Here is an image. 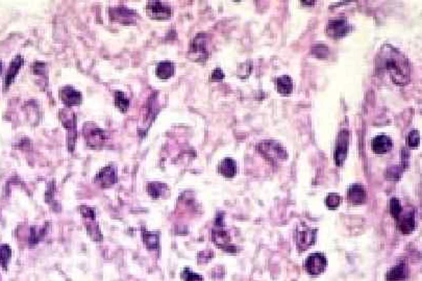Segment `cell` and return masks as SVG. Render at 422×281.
<instances>
[{
    "label": "cell",
    "mask_w": 422,
    "mask_h": 281,
    "mask_svg": "<svg viewBox=\"0 0 422 281\" xmlns=\"http://www.w3.org/2000/svg\"><path fill=\"white\" fill-rule=\"evenodd\" d=\"M376 72L382 76H388L390 81L403 87L411 81V63L399 50L391 45H383L375 59Z\"/></svg>",
    "instance_id": "obj_1"
},
{
    "label": "cell",
    "mask_w": 422,
    "mask_h": 281,
    "mask_svg": "<svg viewBox=\"0 0 422 281\" xmlns=\"http://www.w3.org/2000/svg\"><path fill=\"white\" fill-rule=\"evenodd\" d=\"M211 51V41L209 35L207 33H199L191 42L189 56L194 62L204 63L210 58Z\"/></svg>",
    "instance_id": "obj_2"
},
{
    "label": "cell",
    "mask_w": 422,
    "mask_h": 281,
    "mask_svg": "<svg viewBox=\"0 0 422 281\" xmlns=\"http://www.w3.org/2000/svg\"><path fill=\"white\" fill-rule=\"evenodd\" d=\"M83 135L87 145L91 148H101L106 141V135L104 130L92 122H87L84 125Z\"/></svg>",
    "instance_id": "obj_3"
},
{
    "label": "cell",
    "mask_w": 422,
    "mask_h": 281,
    "mask_svg": "<svg viewBox=\"0 0 422 281\" xmlns=\"http://www.w3.org/2000/svg\"><path fill=\"white\" fill-rule=\"evenodd\" d=\"M256 148H258L259 151L266 158H268L272 163L287 159V156H288L285 148L280 143L272 141V140L260 143L258 146H256Z\"/></svg>",
    "instance_id": "obj_4"
},
{
    "label": "cell",
    "mask_w": 422,
    "mask_h": 281,
    "mask_svg": "<svg viewBox=\"0 0 422 281\" xmlns=\"http://www.w3.org/2000/svg\"><path fill=\"white\" fill-rule=\"evenodd\" d=\"M59 116L63 126L68 130V147L70 151H72L76 142V116L68 108L61 109Z\"/></svg>",
    "instance_id": "obj_5"
},
{
    "label": "cell",
    "mask_w": 422,
    "mask_h": 281,
    "mask_svg": "<svg viewBox=\"0 0 422 281\" xmlns=\"http://www.w3.org/2000/svg\"><path fill=\"white\" fill-rule=\"evenodd\" d=\"M325 31L326 34L329 37H332V39L340 40L352 31V25L346 18H335L328 21Z\"/></svg>",
    "instance_id": "obj_6"
},
{
    "label": "cell",
    "mask_w": 422,
    "mask_h": 281,
    "mask_svg": "<svg viewBox=\"0 0 422 281\" xmlns=\"http://www.w3.org/2000/svg\"><path fill=\"white\" fill-rule=\"evenodd\" d=\"M316 234H317V229L308 227L304 224L299 225L295 233L296 245H297L298 250L300 252H303L309 247L313 245L316 239Z\"/></svg>",
    "instance_id": "obj_7"
},
{
    "label": "cell",
    "mask_w": 422,
    "mask_h": 281,
    "mask_svg": "<svg viewBox=\"0 0 422 281\" xmlns=\"http://www.w3.org/2000/svg\"><path fill=\"white\" fill-rule=\"evenodd\" d=\"M109 17L114 22H119L121 24H135L138 15L131 9L119 7L109 9Z\"/></svg>",
    "instance_id": "obj_8"
},
{
    "label": "cell",
    "mask_w": 422,
    "mask_h": 281,
    "mask_svg": "<svg viewBox=\"0 0 422 281\" xmlns=\"http://www.w3.org/2000/svg\"><path fill=\"white\" fill-rule=\"evenodd\" d=\"M350 131L347 129H343L339 133L338 140H337V146H336V152H335V159L338 167L343 166L347 152H348V147H350Z\"/></svg>",
    "instance_id": "obj_9"
},
{
    "label": "cell",
    "mask_w": 422,
    "mask_h": 281,
    "mask_svg": "<svg viewBox=\"0 0 422 281\" xmlns=\"http://www.w3.org/2000/svg\"><path fill=\"white\" fill-rule=\"evenodd\" d=\"M146 12L150 18L156 20H167L171 17L170 6L162 2H148L146 6Z\"/></svg>",
    "instance_id": "obj_10"
},
{
    "label": "cell",
    "mask_w": 422,
    "mask_h": 281,
    "mask_svg": "<svg viewBox=\"0 0 422 281\" xmlns=\"http://www.w3.org/2000/svg\"><path fill=\"white\" fill-rule=\"evenodd\" d=\"M325 268H326V258L324 254L322 253H319V252L312 253L305 261V269L308 273L313 276L322 274Z\"/></svg>",
    "instance_id": "obj_11"
},
{
    "label": "cell",
    "mask_w": 422,
    "mask_h": 281,
    "mask_svg": "<svg viewBox=\"0 0 422 281\" xmlns=\"http://www.w3.org/2000/svg\"><path fill=\"white\" fill-rule=\"evenodd\" d=\"M397 222V227L403 234H409L411 233L416 226L415 222V212L414 210H406L401 211L400 215L396 219Z\"/></svg>",
    "instance_id": "obj_12"
},
{
    "label": "cell",
    "mask_w": 422,
    "mask_h": 281,
    "mask_svg": "<svg viewBox=\"0 0 422 281\" xmlns=\"http://www.w3.org/2000/svg\"><path fill=\"white\" fill-rule=\"evenodd\" d=\"M60 97L65 105L68 107L80 105L83 102L82 93L71 86L63 87L60 91Z\"/></svg>",
    "instance_id": "obj_13"
},
{
    "label": "cell",
    "mask_w": 422,
    "mask_h": 281,
    "mask_svg": "<svg viewBox=\"0 0 422 281\" xmlns=\"http://www.w3.org/2000/svg\"><path fill=\"white\" fill-rule=\"evenodd\" d=\"M117 181V171L114 166H107L102 168L100 172L95 177V182H97L101 187H109Z\"/></svg>",
    "instance_id": "obj_14"
},
{
    "label": "cell",
    "mask_w": 422,
    "mask_h": 281,
    "mask_svg": "<svg viewBox=\"0 0 422 281\" xmlns=\"http://www.w3.org/2000/svg\"><path fill=\"white\" fill-rule=\"evenodd\" d=\"M212 236H213L214 243L216 244L218 247H220L223 250H226L228 252H232V253L237 251L236 247L231 245V236H229L228 232L225 231L222 227L217 226V229L213 230Z\"/></svg>",
    "instance_id": "obj_15"
},
{
    "label": "cell",
    "mask_w": 422,
    "mask_h": 281,
    "mask_svg": "<svg viewBox=\"0 0 422 281\" xmlns=\"http://www.w3.org/2000/svg\"><path fill=\"white\" fill-rule=\"evenodd\" d=\"M371 148L375 154H386L393 149V142L390 137L379 135L373 138L371 142Z\"/></svg>",
    "instance_id": "obj_16"
},
{
    "label": "cell",
    "mask_w": 422,
    "mask_h": 281,
    "mask_svg": "<svg viewBox=\"0 0 422 281\" xmlns=\"http://www.w3.org/2000/svg\"><path fill=\"white\" fill-rule=\"evenodd\" d=\"M24 64V59L22 58L21 55H16L15 58L12 60L8 71H7V75H6V78H5V89L9 88L11 86V84L14 82L16 75L19 72L20 68L22 67V65Z\"/></svg>",
    "instance_id": "obj_17"
},
{
    "label": "cell",
    "mask_w": 422,
    "mask_h": 281,
    "mask_svg": "<svg viewBox=\"0 0 422 281\" xmlns=\"http://www.w3.org/2000/svg\"><path fill=\"white\" fill-rule=\"evenodd\" d=\"M347 197L350 202L354 205H362L367 200V193L365 187L361 184H353L348 190Z\"/></svg>",
    "instance_id": "obj_18"
},
{
    "label": "cell",
    "mask_w": 422,
    "mask_h": 281,
    "mask_svg": "<svg viewBox=\"0 0 422 281\" xmlns=\"http://www.w3.org/2000/svg\"><path fill=\"white\" fill-rule=\"evenodd\" d=\"M218 172L225 178H233L237 174V163L231 157H225L220 162Z\"/></svg>",
    "instance_id": "obj_19"
},
{
    "label": "cell",
    "mask_w": 422,
    "mask_h": 281,
    "mask_svg": "<svg viewBox=\"0 0 422 281\" xmlns=\"http://www.w3.org/2000/svg\"><path fill=\"white\" fill-rule=\"evenodd\" d=\"M156 73L160 79H169L175 73V66L172 62L163 61L157 66Z\"/></svg>",
    "instance_id": "obj_20"
},
{
    "label": "cell",
    "mask_w": 422,
    "mask_h": 281,
    "mask_svg": "<svg viewBox=\"0 0 422 281\" xmlns=\"http://www.w3.org/2000/svg\"><path fill=\"white\" fill-rule=\"evenodd\" d=\"M387 281H403L407 278V269L405 264H398L391 268L387 273Z\"/></svg>",
    "instance_id": "obj_21"
},
{
    "label": "cell",
    "mask_w": 422,
    "mask_h": 281,
    "mask_svg": "<svg viewBox=\"0 0 422 281\" xmlns=\"http://www.w3.org/2000/svg\"><path fill=\"white\" fill-rule=\"evenodd\" d=\"M277 89L281 95L289 96L293 90V83L291 77L288 76V75H283V76L278 77Z\"/></svg>",
    "instance_id": "obj_22"
},
{
    "label": "cell",
    "mask_w": 422,
    "mask_h": 281,
    "mask_svg": "<svg viewBox=\"0 0 422 281\" xmlns=\"http://www.w3.org/2000/svg\"><path fill=\"white\" fill-rule=\"evenodd\" d=\"M168 190V186L164 183L161 182H151L147 184V191L148 194L154 198V199H159L162 196H164L166 194Z\"/></svg>",
    "instance_id": "obj_23"
},
{
    "label": "cell",
    "mask_w": 422,
    "mask_h": 281,
    "mask_svg": "<svg viewBox=\"0 0 422 281\" xmlns=\"http://www.w3.org/2000/svg\"><path fill=\"white\" fill-rule=\"evenodd\" d=\"M115 105L121 112H126L130 107V99H128L125 94L122 92L115 93Z\"/></svg>",
    "instance_id": "obj_24"
},
{
    "label": "cell",
    "mask_w": 422,
    "mask_h": 281,
    "mask_svg": "<svg viewBox=\"0 0 422 281\" xmlns=\"http://www.w3.org/2000/svg\"><path fill=\"white\" fill-rule=\"evenodd\" d=\"M143 240L149 249H157L159 246V233L143 231Z\"/></svg>",
    "instance_id": "obj_25"
},
{
    "label": "cell",
    "mask_w": 422,
    "mask_h": 281,
    "mask_svg": "<svg viewBox=\"0 0 422 281\" xmlns=\"http://www.w3.org/2000/svg\"><path fill=\"white\" fill-rule=\"evenodd\" d=\"M342 198L337 193H331L328 194L325 199V204L329 210H337L340 204H341Z\"/></svg>",
    "instance_id": "obj_26"
},
{
    "label": "cell",
    "mask_w": 422,
    "mask_h": 281,
    "mask_svg": "<svg viewBox=\"0 0 422 281\" xmlns=\"http://www.w3.org/2000/svg\"><path fill=\"white\" fill-rule=\"evenodd\" d=\"M11 257V249L8 245L0 246V264L3 265L4 268H7L8 261Z\"/></svg>",
    "instance_id": "obj_27"
},
{
    "label": "cell",
    "mask_w": 422,
    "mask_h": 281,
    "mask_svg": "<svg viewBox=\"0 0 422 281\" xmlns=\"http://www.w3.org/2000/svg\"><path fill=\"white\" fill-rule=\"evenodd\" d=\"M401 211H402V208H401V204H400L399 200L396 199V198H392L390 200V214H391V216L396 220L398 218V216L400 215Z\"/></svg>",
    "instance_id": "obj_28"
},
{
    "label": "cell",
    "mask_w": 422,
    "mask_h": 281,
    "mask_svg": "<svg viewBox=\"0 0 422 281\" xmlns=\"http://www.w3.org/2000/svg\"><path fill=\"white\" fill-rule=\"evenodd\" d=\"M420 144V136L418 130H412L407 137V145L411 148H416Z\"/></svg>",
    "instance_id": "obj_29"
},
{
    "label": "cell",
    "mask_w": 422,
    "mask_h": 281,
    "mask_svg": "<svg viewBox=\"0 0 422 281\" xmlns=\"http://www.w3.org/2000/svg\"><path fill=\"white\" fill-rule=\"evenodd\" d=\"M182 277L185 279V281H204L203 276H200L196 273H194L193 271H191L190 269H185V271L182 272Z\"/></svg>",
    "instance_id": "obj_30"
},
{
    "label": "cell",
    "mask_w": 422,
    "mask_h": 281,
    "mask_svg": "<svg viewBox=\"0 0 422 281\" xmlns=\"http://www.w3.org/2000/svg\"><path fill=\"white\" fill-rule=\"evenodd\" d=\"M312 52H313L316 56H318V58L324 59L328 55V48L324 45H317V46L313 47V49H312Z\"/></svg>",
    "instance_id": "obj_31"
},
{
    "label": "cell",
    "mask_w": 422,
    "mask_h": 281,
    "mask_svg": "<svg viewBox=\"0 0 422 281\" xmlns=\"http://www.w3.org/2000/svg\"><path fill=\"white\" fill-rule=\"evenodd\" d=\"M224 78V73L220 68H216L212 72V81H222Z\"/></svg>",
    "instance_id": "obj_32"
},
{
    "label": "cell",
    "mask_w": 422,
    "mask_h": 281,
    "mask_svg": "<svg viewBox=\"0 0 422 281\" xmlns=\"http://www.w3.org/2000/svg\"><path fill=\"white\" fill-rule=\"evenodd\" d=\"M409 156H410V154L407 151V149L403 148L402 151H401V163H402V165L405 168H407L408 165H409Z\"/></svg>",
    "instance_id": "obj_33"
},
{
    "label": "cell",
    "mask_w": 422,
    "mask_h": 281,
    "mask_svg": "<svg viewBox=\"0 0 422 281\" xmlns=\"http://www.w3.org/2000/svg\"><path fill=\"white\" fill-rule=\"evenodd\" d=\"M302 4L303 5H314L315 3L314 2H309V3L308 2H302Z\"/></svg>",
    "instance_id": "obj_34"
},
{
    "label": "cell",
    "mask_w": 422,
    "mask_h": 281,
    "mask_svg": "<svg viewBox=\"0 0 422 281\" xmlns=\"http://www.w3.org/2000/svg\"><path fill=\"white\" fill-rule=\"evenodd\" d=\"M2 72H3V63L2 61H0V75H2Z\"/></svg>",
    "instance_id": "obj_35"
}]
</instances>
